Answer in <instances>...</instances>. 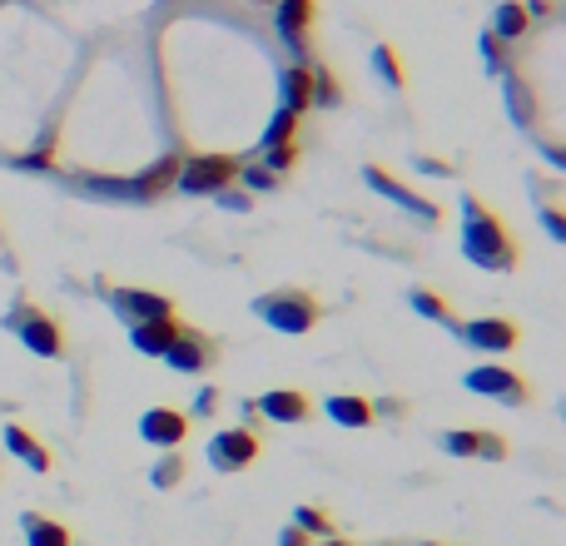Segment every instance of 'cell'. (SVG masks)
Returning <instances> with one entry per match:
<instances>
[{
    "label": "cell",
    "instance_id": "cell-32",
    "mask_svg": "<svg viewBox=\"0 0 566 546\" xmlns=\"http://www.w3.org/2000/svg\"><path fill=\"white\" fill-rule=\"evenodd\" d=\"M214 408H219V388H204L199 403H194V412H214Z\"/></svg>",
    "mask_w": 566,
    "mask_h": 546
},
{
    "label": "cell",
    "instance_id": "cell-27",
    "mask_svg": "<svg viewBox=\"0 0 566 546\" xmlns=\"http://www.w3.org/2000/svg\"><path fill=\"white\" fill-rule=\"evenodd\" d=\"M264 154H269V159H264V169H269V174H288V169H293V164H298V144H279V149H264Z\"/></svg>",
    "mask_w": 566,
    "mask_h": 546
},
{
    "label": "cell",
    "instance_id": "cell-24",
    "mask_svg": "<svg viewBox=\"0 0 566 546\" xmlns=\"http://www.w3.org/2000/svg\"><path fill=\"white\" fill-rule=\"evenodd\" d=\"M308 80H313V105H338L343 100V90H338V80L318 65V70H308Z\"/></svg>",
    "mask_w": 566,
    "mask_h": 546
},
{
    "label": "cell",
    "instance_id": "cell-30",
    "mask_svg": "<svg viewBox=\"0 0 566 546\" xmlns=\"http://www.w3.org/2000/svg\"><path fill=\"white\" fill-rule=\"evenodd\" d=\"M482 50H487V65H492V70H507V40L487 35V40H482Z\"/></svg>",
    "mask_w": 566,
    "mask_h": 546
},
{
    "label": "cell",
    "instance_id": "cell-23",
    "mask_svg": "<svg viewBox=\"0 0 566 546\" xmlns=\"http://www.w3.org/2000/svg\"><path fill=\"white\" fill-rule=\"evenodd\" d=\"M293 135H298V115H293V110H279V115H274V125H269V135H264V149L293 144Z\"/></svg>",
    "mask_w": 566,
    "mask_h": 546
},
{
    "label": "cell",
    "instance_id": "cell-11",
    "mask_svg": "<svg viewBox=\"0 0 566 546\" xmlns=\"http://www.w3.org/2000/svg\"><path fill=\"white\" fill-rule=\"evenodd\" d=\"M179 169H184V159L179 154H164V159H154L144 174H135L130 184H120L125 194H135V199H159L164 189H174L179 184Z\"/></svg>",
    "mask_w": 566,
    "mask_h": 546
},
{
    "label": "cell",
    "instance_id": "cell-34",
    "mask_svg": "<svg viewBox=\"0 0 566 546\" xmlns=\"http://www.w3.org/2000/svg\"><path fill=\"white\" fill-rule=\"evenodd\" d=\"M547 229H552V239H562V214L557 209H547Z\"/></svg>",
    "mask_w": 566,
    "mask_h": 546
},
{
    "label": "cell",
    "instance_id": "cell-26",
    "mask_svg": "<svg viewBox=\"0 0 566 546\" xmlns=\"http://www.w3.org/2000/svg\"><path fill=\"white\" fill-rule=\"evenodd\" d=\"M179 477H184V457H179V452H164V457H159V467L149 472V482H154V487H174Z\"/></svg>",
    "mask_w": 566,
    "mask_h": 546
},
{
    "label": "cell",
    "instance_id": "cell-35",
    "mask_svg": "<svg viewBox=\"0 0 566 546\" xmlns=\"http://www.w3.org/2000/svg\"><path fill=\"white\" fill-rule=\"evenodd\" d=\"M318 546H348V542H338V537H333V542H318Z\"/></svg>",
    "mask_w": 566,
    "mask_h": 546
},
{
    "label": "cell",
    "instance_id": "cell-22",
    "mask_svg": "<svg viewBox=\"0 0 566 546\" xmlns=\"http://www.w3.org/2000/svg\"><path fill=\"white\" fill-rule=\"evenodd\" d=\"M442 447H447L452 457H477V452H482V432L457 427V432H447V437H442Z\"/></svg>",
    "mask_w": 566,
    "mask_h": 546
},
{
    "label": "cell",
    "instance_id": "cell-6",
    "mask_svg": "<svg viewBox=\"0 0 566 546\" xmlns=\"http://www.w3.org/2000/svg\"><path fill=\"white\" fill-rule=\"evenodd\" d=\"M467 393H482V398H497L507 408H522L532 398V388L512 373V368H472L467 373Z\"/></svg>",
    "mask_w": 566,
    "mask_h": 546
},
{
    "label": "cell",
    "instance_id": "cell-9",
    "mask_svg": "<svg viewBox=\"0 0 566 546\" xmlns=\"http://www.w3.org/2000/svg\"><path fill=\"white\" fill-rule=\"evenodd\" d=\"M462 338H467L477 353H512V348L522 343V333H517L512 318H477V323L462 328Z\"/></svg>",
    "mask_w": 566,
    "mask_h": 546
},
{
    "label": "cell",
    "instance_id": "cell-14",
    "mask_svg": "<svg viewBox=\"0 0 566 546\" xmlns=\"http://www.w3.org/2000/svg\"><path fill=\"white\" fill-rule=\"evenodd\" d=\"M363 179H368V189H378V194H388L393 204H403V209H413V214H423L427 224H437V204H427V199H418L413 189H403L388 169H378V164H368L363 169Z\"/></svg>",
    "mask_w": 566,
    "mask_h": 546
},
{
    "label": "cell",
    "instance_id": "cell-16",
    "mask_svg": "<svg viewBox=\"0 0 566 546\" xmlns=\"http://www.w3.org/2000/svg\"><path fill=\"white\" fill-rule=\"evenodd\" d=\"M323 412H328L338 427H373V417H378V408H373L368 398H358V393H333V398L323 403Z\"/></svg>",
    "mask_w": 566,
    "mask_h": 546
},
{
    "label": "cell",
    "instance_id": "cell-19",
    "mask_svg": "<svg viewBox=\"0 0 566 546\" xmlns=\"http://www.w3.org/2000/svg\"><path fill=\"white\" fill-rule=\"evenodd\" d=\"M308 105H313V80H308V65H293V70H283V110L303 115Z\"/></svg>",
    "mask_w": 566,
    "mask_h": 546
},
{
    "label": "cell",
    "instance_id": "cell-13",
    "mask_svg": "<svg viewBox=\"0 0 566 546\" xmlns=\"http://www.w3.org/2000/svg\"><path fill=\"white\" fill-rule=\"evenodd\" d=\"M313 15H318V5H313V0H279V35L293 45V55H303V50H308Z\"/></svg>",
    "mask_w": 566,
    "mask_h": 546
},
{
    "label": "cell",
    "instance_id": "cell-1",
    "mask_svg": "<svg viewBox=\"0 0 566 546\" xmlns=\"http://www.w3.org/2000/svg\"><path fill=\"white\" fill-rule=\"evenodd\" d=\"M462 249H467V259L477 269H492V273H512L517 259H522L512 229L492 209H482L477 199H462Z\"/></svg>",
    "mask_w": 566,
    "mask_h": 546
},
{
    "label": "cell",
    "instance_id": "cell-5",
    "mask_svg": "<svg viewBox=\"0 0 566 546\" xmlns=\"http://www.w3.org/2000/svg\"><path fill=\"white\" fill-rule=\"evenodd\" d=\"M259 452H264V442H259L254 427H229L209 442V467L214 472H244V467L259 462Z\"/></svg>",
    "mask_w": 566,
    "mask_h": 546
},
{
    "label": "cell",
    "instance_id": "cell-7",
    "mask_svg": "<svg viewBox=\"0 0 566 546\" xmlns=\"http://www.w3.org/2000/svg\"><path fill=\"white\" fill-rule=\"evenodd\" d=\"M164 363H169L174 373H204V368L214 363V338H204L199 328H189V323H184V333L169 343Z\"/></svg>",
    "mask_w": 566,
    "mask_h": 546
},
{
    "label": "cell",
    "instance_id": "cell-3",
    "mask_svg": "<svg viewBox=\"0 0 566 546\" xmlns=\"http://www.w3.org/2000/svg\"><path fill=\"white\" fill-rule=\"evenodd\" d=\"M10 333H15L35 358H65V328H60L45 308H35V303H20V308L10 313Z\"/></svg>",
    "mask_w": 566,
    "mask_h": 546
},
{
    "label": "cell",
    "instance_id": "cell-15",
    "mask_svg": "<svg viewBox=\"0 0 566 546\" xmlns=\"http://www.w3.org/2000/svg\"><path fill=\"white\" fill-rule=\"evenodd\" d=\"M249 408H259L264 417H274V422H308V412H313L298 388H274V393H264V398L249 403Z\"/></svg>",
    "mask_w": 566,
    "mask_h": 546
},
{
    "label": "cell",
    "instance_id": "cell-2",
    "mask_svg": "<svg viewBox=\"0 0 566 546\" xmlns=\"http://www.w3.org/2000/svg\"><path fill=\"white\" fill-rule=\"evenodd\" d=\"M254 313L269 328H279V333H308L323 318V303L313 293H303V288H279L269 298H254Z\"/></svg>",
    "mask_w": 566,
    "mask_h": 546
},
{
    "label": "cell",
    "instance_id": "cell-25",
    "mask_svg": "<svg viewBox=\"0 0 566 546\" xmlns=\"http://www.w3.org/2000/svg\"><path fill=\"white\" fill-rule=\"evenodd\" d=\"M373 65H378V75H383L393 90H403V65H398L393 45H378V50H373Z\"/></svg>",
    "mask_w": 566,
    "mask_h": 546
},
{
    "label": "cell",
    "instance_id": "cell-28",
    "mask_svg": "<svg viewBox=\"0 0 566 546\" xmlns=\"http://www.w3.org/2000/svg\"><path fill=\"white\" fill-rule=\"evenodd\" d=\"M293 522H298L303 532H318V537H328V532H333V522H328L318 507H298V512H293Z\"/></svg>",
    "mask_w": 566,
    "mask_h": 546
},
{
    "label": "cell",
    "instance_id": "cell-31",
    "mask_svg": "<svg viewBox=\"0 0 566 546\" xmlns=\"http://www.w3.org/2000/svg\"><path fill=\"white\" fill-rule=\"evenodd\" d=\"M239 179L249 189H279V174H269V169H239Z\"/></svg>",
    "mask_w": 566,
    "mask_h": 546
},
{
    "label": "cell",
    "instance_id": "cell-20",
    "mask_svg": "<svg viewBox=\"0 0 566 546\" xmlns=\"http://www.w3.org/2000/svg\"><path fill=\"white\" fill-rule=\"evenodd\" d=\"M25 546H70V527H60V522H50V517L25 512Z\"/></svg>",
    "mask_w": 566,
    "mask_h": 546
},
{
    "label": "cell",
    "instance_id": "cell-4",
    "mask_svg": "<svg viewBox=\"0 0 566 546\" xmlns=\"http://www.w3.org/2000/svg\"><path fill=\"white\" fill-rule=\"evenodd\" d=\"M239 159L234 154H194V159H184V169H179V189L184 194H224L234 179H239Z\"/></svg>",
    "mask_w": 566,
    "mask_h": 546
},
{
    "label": "cell",
    "instance_id": "cell-36",
    "mask_svg": "<svg viewBox=\"0 0 566 546\" xmlns=\"http://www.w3.org/2000/svg\"><path fill=\"white\" fill-rule=\"evenodd\" d=\"M423 546H437V542H423Z\"/></svg>",
    "mask_w": 566,
    "mask_h": 546
},
{
    "label": "cell",
    "instance_id": "cell-29",
    "mask_svg": "<svg viewBox=\"0 0 566 546\" xmlns=\"http://www.w3.org/2000/svg\"><path fill=\"white\" fill-rule=\"evenodd\" d=\"M477 457L502 462V457H507V437H502V432H482V452H477Z\"/></svg>",
    "mask_w": 566,
    "mask_h": 546
},
{
    "label": "cell",
    "instance_id": "cell-10",
    "mask_svg": "<svg viewBox=\"0 0 566 546\" xmlns=\"http://www.w3.org/2000/svg\"><path fill=\"white\" fill-rule=\"evenodd\" d=\"M184 432H189V417L174 408H149L140 417V437L149 447H164V452H174L179 442H184Z\"/></svg>",
    "mask_w": 566,
    "mask_h": 546
},
{
    "label": "cell",
    "instance_id": "cell-12",
    "mask_svg": "<svg viewBox=\"0 0 566 546\" xmlns=\"http://www.w3.org/2000/svg\"><path fill=\"white\" fill-rule=\"evenodd\" d=\"M184 333V323H179V313H169V318H149V323H135L130 328V343L140 348L144 358H164L169 353V343Z\"/></svg>",
    "mask_w": 566,
    "mask_h": 546
},
{
    "label": "cell",
    "instance_id": "cell-17",
    "mask_svg": "<svg viewBox=\"0 0 566 546\" xmlns=\"http://www.w3.org/2000/svg\"><path fill=\"white\" fill-rule=\"evenodd\" d=\"M5 447H10V452H15L30 472H50V452H45V447H40L25 427H15V422H10V427H5Z\"/></svg>",
    "mask_w": 566,
    "mask_h": 546
},
{
    "label": "cell",
    "instance_id": "cell-8",
    "mask_svg": "<svg viewBox=\"0 0 566 546\" xmlns=\"http://www.w3.org/2000/svg\"><path fill=\"white\" fill-rule=\"evenodd\" d=\"M115 313L135 328V323H149V318H169L174 313V298L164 293H149V288H115Z\"/></svg>",
    "mask_w": 566,
    "mask_h": 546
},
{
    "label": "cell",
    "instance_id": "cell-18",
    "mask_svg": "<svg viewBox=\"0 0 566 546\" xmlns=\"http://www.w3.org/2000/svg\"><path fill=\"white\" fill-rule=\"evenodd\" d=\"M527 30H532V10L527 5H517V0L497 5V15H492V35L497 40H522Z\"/></svg>",
    "mask_w": 566,
    "mask_h": 546
},
{
    "label": "cell",
    "instance_id": "cell-21",
    "mask_svg": "<svg viewBox=\"0 0 566 546\" xmlns=\"http://www.w3.org/2000/svg\"><path fill=\"white\" fill-rule=\"evenodd\" d=\"M408 303H413V313H423V318H432V323H447V328H462V323L452 318V308H447V303H442L437 293H427V288H413V298H408Z\"/></svg>",
    "mask_w": 566,
    "mask_h": 546
},
{
    "label": "cell",
    "instance_id": "cell-33",
    "mask_svg": "<svg viewBox=\"0 0 566 546\" xmlns=\"http://www.w3.org/2000/svg\"><path fill=\"white\" fill-rule=\"evenodd\" d=\"M308 542V532H303V527H288V532H283V546H303Z\"/></svg>",
    "mask_w": 566,
    "mask_h": 546
}]
</instances>
